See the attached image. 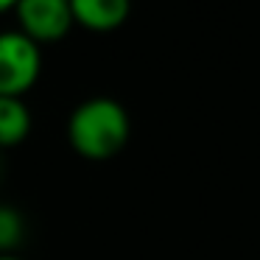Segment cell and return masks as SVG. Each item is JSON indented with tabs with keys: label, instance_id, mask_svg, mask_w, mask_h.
<instances>
[{
	"label": "cell",
	"instance_id": "obj_3",
	"mask_svg": "<svg viewBox=\"0 0 260 260\" xmlns=\"http://www.w3.org/2000/svg\"><path fill=\"white\" fill-rule=\"evenodd\" d=\"M14 17H17V31H23L37 45L64 40L76 25L70 0H17Z\"/></svg>",
	"mask_w": 260,
	"mask_h": 260
},
{
	"label": "cell",
	"instance_id": "obj_4",
	"mask_svg": "<svg viewBox=\"0 0 260 260\" xmlns=\"http://www.w3.org/2000/svg\"><path fill=\"white\" fill-rule=\"evenodd\" d=\"M73 23L95 34H109L129 20L132 0H70Z\"/></svg>",
	"mask_w": 260,
	"mask_h": 260
},
{
	"label": "cell",
	"instance_id": "obj_7",
	"mask_svg": "<svg viewBox=\"0 0 260 260\" xmlns=\"http://www.w3.org/2000/svg\"><path fill=\"white\" fill-rule=\"evenodd\" d=\"M14 6H17V0H0V14L14 12Z\"/></svg>",
	"mask_w": 260,
	"mask_h": 260
},
{
	"label": "cell",
	"instance_id": "obj_2",
	"mask_svg": "<svg viewBox=\"0 0 260 260\" xmlns=\"http://www.w3.org/2000/svg\"><path fill=\"white\" fill-rule=\"evenodd\" d=\"M42 73V51L23 31H0V98H23Z\"/></svg>",
	"mask_w": 260,
	"mask_h": 260
},
{
	"label": "cell",
	"instance_id": "obj_1",
	"mask_svg": "<svg viewBox=\"0 0 260 260\" xmlns=\"http://www.w3.org/2000/svg\"><path fill=\"white\" fill-rule=\"evenodd\" d=\"M132 120L120 101L95 95L81 101L68 118V140L79 157L84 159H112L129 143Z\"/></svg>",
	"mask_w": 260,
	"mask_h": 260
},
{
	"label": "cell",
	"instance_id": "obj_5",
	"mask_svg": "<svg viewBox=\"0 0 260 260\" xmlns=\"http://www.w3.org/2000/svg\"><path fill=\"white\" fill-rule=\"evenodd\" d=\"M31 135V109L23 98H0V148H14Z\"/></svg>",
	"mask_w": 260,
	"mask_h": 260
},
{
	"label": "cell",
	"instance_id": "obj_6",
	"mask_svg": "<svg viewBox=\"0 0 260 260\" xmlns=\"http://www.w3.org/2000/svg\"><path fill=\"white\" fill-rule=\"evenodd\" d=\"M25 238V221L14 207L0 204V254H12Z\"/></svg>",
	"mask_w": 260,
	"mask_h": 260
},
{
	"label": "cell",
	"instance_id": "obj_8",
	"mask_svg": "<svg viewBox=\"0 0 260 260\" xmlns=\"http://www.w3.org/2000/svg\"><path fill=\"white\" fill-rule=\"evenodd\" d=\"M0 260H23V257H17V254H0Z\"/></svg>",
	"mask_w": 260,
	"mask_h": 260
}]
</instances>
